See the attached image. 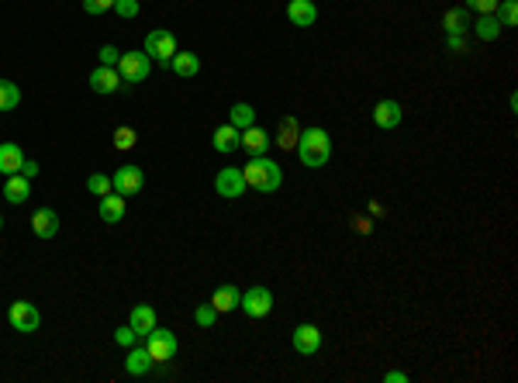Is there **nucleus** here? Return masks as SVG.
Instances as JSON below:
<instances>
[{
	"mask_svg": "<svg viewBox=\"0 0 518 383\" xmlns=\"http://www.w3.org/2000/svg\"><path fill=\"white\" fill-rule=\"evenodd\" d=\"M242 177H246V187H253L259 194H277L280 183H284V170H280L270 155H253V159L242 166Z\"/></svg>",
	"mask_w": 518,
	"mask_h": 383,
	"instance_id": "f257e3e1",
	"label": "nucleus"
},
{
	"mask_svg": "<svg viewBox=\"0 0 518 383\" xmlns=\"http://www.w3.org/2000/svg\"><path fill=\"white\" fill-rule=\"evenodd\" d=\"M297 155L308 170H321L332 159V138L325 128H304L297 135Z\"/></svg>",
	"mask_w": 518,
	"mask_h": 383,
	"instance_id": "f03ea898",
	"label": "nucleus"
},
{
	"mask_svg": "<svg viewBox=\"0 0 518 383\" xmlns=\"http://www.w3.org/2000/svg\"><path fill=\"white\" fill-rule=\"evenodd\" d=\"M142 52H145L149 59H155V62L170 66V59L177 55V35H173V31H166V28H155V31L145 35V45H142Z\"/></svg>",
	"mask_w": 518,
	"mask_h": 383,
	"instance_id": "7ed1b4c3",
	"label": "nucleus"
},
{
	"mask_svg": "<svg viewBox=\"0 0 518 383\" xmlns=\"http://www.w3.org/2000/svg\"><path fill=\"white\" fill-rule=\"evenodd\" d=\"M142 345L149 349L153 362H170V359L177 356V335L170 332V328H159V325L149 335H142Z\"/></svg>",
	"mask_w": 518,
	"mask_h": 383,
	"instance_id": "20e7f679",
	"label": "nucleus"
},
{
	"mask_svg": "<svg viewBox=\"0 0 518 383\" xmlns=\"http://www.w3.org/2000/svg\"><path fill=\"white\" fill-rule=\"evenodd\" d=\"M118 73H121V83H142V79H149L153 73V59L145 55V52H121V59H118Z\"/></svg>",
	"mask_w": 518,
	"mask_h": 383,
	"instance_id": "39448f33",
	"label": "nucleus"
},
{
	"mask_svg": "<svg viewBox=\"0 0 518 383\" xmlns=\"http://www.w3.org/2000/svg\"><path fill=\"white\" fill-rule=\"evenodd\" d=\"M7 321H11V328L21 335H31L38 332V325H42V314H38V307L28 304V301H14L11 311H7Z\"/></svg>",
	"mask_w": 518,
	"mask_h": 383,
	"instance_id": "423d86ee",
	"label": "nucleus"
},
{
	"mask_svg": "<svg viewBox=\"0 0 518 383\" xmlns=\"http://www.w3.org/2000/svg\"><path fill=\"white\" fill-rule=\"evenodd\" d=\"M238 307L249 314V318H266L273 311V294L270 287H249L242 297H238Z\"/></svg>",
	"mask_w": 518,
	"mask_h": 383,
	"instance_id": "0eeeda50",
	"label": "nucleus"
},
{
	"mask_svg": "<svg viewBox=\"0 0 518 383\" xmlns=\"http://www.w3.org/2000/svg\"><path fill=\"white\" fill-rule=\"evenodd\" d=\"M214 190H218L221 197L235 201V197H242L249 187H246V177H242V170H238V166H225V170L214 177Z\"/></svg>",
	"mask_w": 518,
	"mask_h": 383,
	"instance_id": "6e6552de",
	"label": "nucleus"
},
{
	"mask_svg": "<svg viewBox=\"0 0 518 383\" xmlns=\"http://www.w3.org/2000/svg\"><path fill=\"white\" fill-rule=\"evenodd\" d=\"M111 183H114V194H121V197H135V194L145 187V173H142L138 166H121V170L111 177Z\"/></svg>",
	"mask_w": 518,
	"mask_h": 383,
	"instance_id": "1a4fd4ad",
	"label": "nucleus"
},
{
	"mask_svg": "<svg viewBox=\"0 0 518 383\" xmlns=\"http://www.w3.org/2000/svg\"><path fill=\"white\" fill-rule=\"evenodd\" d=\"M90 90L94 94H118L121 90V73L118 66H97L90 73Z\"/></svg>",
	"mask_w": 518,
	"mask_h": 383,
	"instance_id": "9d476101",
	"label": "nucleus"
},
{
	"mask_svg": "<svg viewBox=\"0 0 518 383\" xmlns=\"http://www.w3.org/2000/svg\"><path fill=\"white\" fill-rule=\"evenodd\" d=\"M270 131H263L259 125H249L242 128V138H238V149H246L249 155H266V149H270Z\"/></svg>",
	"mask_w": 518,
	"mask_h": 383,
	"instance_id": "9b49d317",
	"label": "nucleus"
},
{
	"mask_svg": "<svg viewBox=\"0 0 518 383\" xmlns=\"http://www.w3.org/2000/svg\"><path fill=\"white\" fill-rule=\"evenodd\" d=\"M294 349H297L301 356H314V353L321 349V332H318L314 325H297V328H294Z\"/></svg>",
	"mask_w": 518,
	"mask_h": 383,
	"instance_id": "f8f14e48",
	"label": "nucleus"
},
{
	"mask_svg": "<svg viewBox=\"0 0 518 383\" xmlns=\"http://www.w3.org/2000/svg\"><path fill=\"white\" fill-rule=\"evenodd\" d=\"M287 18H290V25L311 28L318 21V7H314V0H290L287 4Z\"/></svg>",
	"mask_w": 518,
	"mask_h": 383,
	"instance_id": "ddd939ff",
	"label": "nucleus"
},
{
	"mask_svg": "<svg viewBox=\"0 0 518 383\" xmlns=\"http://www.w3.org/2000/svg\"><path fill=\"white\" fill-rule=\"evenodd\" d=\"M31 231H35L38 238H55V231H59V214H55L52 207H38V211L31 214Z\"/></svg>",
	"mask_w": 518,
	"mask_h": 383,
	"instance_id": "4468645a",
	"label": "nucleus"
},
{
	"mask_svg": "<svg viewBox=\"0 0 518 383\" xmlns=\"http://www.w3.org/2000/svg\"><path fill=\"white\" fill-rule=\"evenodd\" d=\"M401 118H404V111H401V104L397 101H380L377 107H373V121H377V128H384V131L397 128L401 125Z\"/></svg>",
	"mask_w": 518,
	"mask_h": 383,
	"instance_id": "2eb2a0df",
	"label": "nucleus"
},
{
	"mask_svg": "<svg viewBox=\"0 0 518 383\" xmlns=\"http://www.w3.org/2000/svg\"><path fill=\"white\" fill-rule=\"evenodd\" d=\"M153 366H155V362H153V356H149V349L135 342V345L128 349V356H125V370H128L131 377H145Z\"/></svg>",
	"mask_w": 518,
	"mask_h": 383,
	"instance_id": "dca6fc26",
	"label": "nucleus"
},
{
	"mask_svg": "<svg viewBox=\"0 0 518 383\" xmlns=\"http://www.w3.org/2000/svg\"><path fill=\"white\" fill-rule=\"evenodd\" d=\"M21 162H25V152H21L18 142H4V145H0V173H4V177L21 173Z\"/></svg>",
	"mask_w": 518,
	"mask_h": 383,
	"instance_id": "f3484780",
	"label": "nucleus"
},
{
	"mask_svg": "<svg viewBox=\"0 0 518 383\" xmlns=\"http://www.w3.org/2000/svg\"><path fill=\"white\" fill-rule=\"evenodd\" d=\"M128 325L135 328V335H138V338H142V335H149L155 328V307L153 304H135V307H131Z\"/></svg>",
	"mask_w": 518,
	"mask_h": 383,
	"instance_id": "a211bd4d",
	"label": "nucleus"
},
{
	"mask_svg": "<svg viewBox=\"0 0 518 383\" xmlns=\"http://www.w3.org/2000/svg\"><path fill=\"white\" fill-rule=\"evenodd\" d=\"M238 138H242V131L235 125H221L218 131H214V138H211V145H214V152L221 155H232L235 149H238Z\"/></svg>",
	"mask_w": 518,
	"mask_h": 383,
	"instance_id": "6ab92c4d",
	"label": "nucleus"
},
{
	"mask_svg": "<svg viewBox=\"0 0 518 383\" xmlns=\"http://www.w3.org/2000/svg\"><path fill=\"white\" fill-rule=\"evenodd\" d=\"M238 287L235 283H221L218 290H214V297H211V307L218 311V314H228V311H235L238 307Z\"/></svg>",
	"mask_w": 518,
	"mask_h": 383,
	"instance_id": "aec40b11",
	"label": "nucleus"
},
{
	"mask_svg": "<svg viewBox=\"0 0 518 383\" xmlns=\"http://www.w3.org/2000/svg\"><path fill=\"white\" fill-rule=\"evenodd\" d=\"M4 197H7L11 204H25L28 197H31V179L21 177V173L7 177V183H4Z\"/></svg>",
	"mask_w": 518,
	"mask_h": 383,
	"instance_id": "412c9836",
	"label": "nucleus"
},
{
	"mask_svg": "<svg viewBox=\"0 0 518 383\" xmlns=\"http://www.w3.org/2000/svg\"><path fill=\"white\" fill-rule=\"evenodd\" d=\"M97 211H101V221H107V225H118V221L125 218V197H121V194H104Z\"/></svg>",
	"mask_w": 518,
	"mask_h": 383,
	"instance_id": "4be33fe9",
	"label": "nucleus"
},
{
	"mask_svg": "<svg viewBox=\"0 0 518 383\" xmlns=\"http://www.w3.org/2000/svg\"><path fill=\"white\" fill-rule=\"evenodd\" d=\"M170 70H173L177 77L190 79V77H197V73H201V59H197L194 52H180V49H177V55L170 59Z\"/></svg>",
	"mask_w": 518,
	"mask_h": 383,
	"instance_id": "5701e85b",
	"label": "nucleus"
},
{
	"mask_svg": "<svg viewBox=\"0 0 518 383\" xmlns=\"http://www.w3.org/2000/svg\"><path fill=\"white\" fill-rule=\"evenodd\" d=\"M442 28H446V35H463V31H470V11L466 7L446 11L442 14Z\"/></svg>",
	"mask_w": 518,
	"mask_h": 383,
	"instance_id": "b1692460",
	"label": "nucleus"
},
{
	"mask_svg": "<svg viewBox=\"0 0 518 383\" xmlns=\"http://www.w3.org/2000/svg\"><path fill=\"white\" fill-rule=\"evenodd\" d=\"M297 135H301V125H297L294 118H284V121H280V131H277V149H284V152L297 149Z\"/></svg>",
	"mask_w": 518,
	"mask_h": 383,
	"instance_id": "393cba45",
	"label": "nucleus"
},
{
	"mask_svg": "<svg viewBox=\"0 0 518 383\" xmlns=\"http://www.w3.org/2000/svg\"><path fill=\"white\" fill-rule=\"evenodd\" d=\"M228 125H235L238 131L249 125H256V107L253 104H235L232 111H228Z\"/></svg>",
	"mask_w": 518,
	"mask_h": 383,
	"instance_id": "a878e982",
	"label": "nucleus"
},
{
	"mask_svg": "<svg viewBox=\"0 0 518 383\" xmlns=\"http://www.w3.org/2000/svg\"><path fill=\"white\" fill-rule=\"evenodd\" d=\"M21 104V90L11 79H0V111H14Z\"/></svg>",
	"mask_w": 518,
	"mask_h": 383,
	"instance_id": "bb28decb",
	"label": "nucleus"
},
{
	"mask_svg": "<svg viewBox=\"0 0 518 383\" xmlns=\"http://www.w3.org/2000/svg\"><path fill=\"white\" fill-rule=\"evenodd\" d=\"M501 35V21L494 18V14H480V21H477V38L480 42H494Z\"/></svg>",
	"mask_w": 518,
	"mask_h": 383,
	"instance_id": "cd10ccee",
	"label": "nucleus"
},
{
	"mask_svg": "<svg viewBox=\"0 0 518 383\" xmlns=\"http://www.w3.org/2000/svg\"><path fill=\"white\" fill-rule=\"evenodd\" d=\"M494 18L501 21V28H512L518 21V4H515V0H501V4H497V11H494Z\"/></svg>",
	"mask_w": 518,
	"mask_h": 383,
	"instance_id": "c85d7f7f",
	"label": "nucleus"
},
{
	"mask_svg": "<svg viewBox=\"0 0 518 383\" xmlns=\"http://www.w3.org/2000/svg\"><path fill=\"white\" fill-rule=\"evenodd\" d=\"M87 190L97 194V197H104V194L114 190V183H111V177H104V173H90V177H87Z\"/></svg>",
	"mask_w": 518,
	"mask_h": 383,
	"instance_id": "c756f323",
	"label": "nucleus"
},
{
	"mask_svg": "<svg viewBox=\"0 0 518 383\" xmlns=\"http://www.w3.org/2000/svg\"><path fill=\"white\" fill-rule=\"evenodd\" d=\"M135 128H128V125H121L118 131H114V149H121V152H128L131 145H135Z\"/></svg>",
	"mask_w": 518,
	"mask_h": 383,
	"instance_id": "7c9ffc66",
	"label": "nucleus"
},
{
	"mask_svg": "<svg viewBox=\"0 0 518 383\" xmlns=\"http://www.w3.org/2000/svg\"><path fill=\"white\" fill-rule=\"evenodd\" d=\"M194 321H197L201 328H211V325L218 321V311H214V307H211V304H201V307H197V311H194Z\"/></svg>",
	"mask_w": 518,
	"mask_h": 383,
	"instance_id": "2f4dec72",
	"label": "nucleus"
},
{
	"mask_svg": "<svg viewBox=\"0 0 518 383\" xmlns=\"http://www.w3.org/2000/svg\"><path fill=\"white\" fill-rule=\"evenodd\" d=\"M466 11H477V14H494L501 0H463Z\"/></svg>",
	"mask_w": 518,
	"mask_h": 383,
	"instance_id": "473e14b6",
	"label": "nucleus"
},
{
	"mask_svg": "<svg viewBox=\"0 0 518 383\" xmlns=\"http://www.w3.org/2000/svg\"><path fill=\"white\" fill-rule=\"evenodd\" d=\"M111 7H114V0H83V11H87L90 18H97V14L111 11Z\"/></svg>",
	"mask_w": 518,
	"mask_h": 383,
	"instance_id": "72a5a7b5",
	"label": "nucleus"
},
{
	"mask_svg": "<svg viewBox=\"0 0 518 383\" xmlns=\"http://www.w3.org/2000/svg\"><path fill=\"white\" fill-rule=\"evenodd\" d=\"M114 342H118V345H125V349H131V345L138 342V335H135L131 325H125V328H118V332H114Z\"/></svg>",
	"mask_w": 518,
	"mask_h": 383,
	"instance_id": "f704fd0d",
	"label": "nucleus"
},
{
	"mask_svg": "<svg viewBox=\"0 0 518 383\" xmlns=\"http://www.w3.org/2000/svg\"><path fill=\"white\" fill-rule=\"evenodd\" d=\"M114 11L121 18H138V0H114Z\"/></svg>",
	"mask_w": 518,
	"mask_h": 383,
	"instance_id": "c9c22d12",
	"label": "nucleus"
},
{
	"mask_svg": "<svg viewBox=\"0 0 518 383\" xmlns=\"http://www.w3.org/2000/svg\"><path fill=\"white\" fill-rule=\"evenodd\" d=\"M101 66H118V59H121V52L114 49V45H101Z\"/></svg>",
	"mask_w": 518,
	"mask_h": 383,
	"instance_id": "e433bc0d",
	"label": "nucleus"
},
{
	"mask_svg": "<svg viewBox=\"0 0 518 383\" xmlns=\"http://www.w3.org/2000/svg\"><path fill=\"white\" fill-rule=\"evenodd\" d=\"M21 177H38V162H35V159H25V162H21Z\"/></svg>",
	"mask_w": 518,
	"mask_h": 383,
	"instance_id": "4c0bfd02",
	"label": "nucleus"
},
{
	"mask_svg": "<svg viewBox=\"0 0 518 383\" xmlns=\"http://www.w3.org/2000/svg\"><path fill=\"white\" fill-rule=\"evenodd\" d=\"M446 45H449V52H466V42L460 38V35H449V42H446Z\"/></svg>",
	"mask_w": 518,
	"mask_h": 383,
	"instance_id": "58836bf2",
	"label": "nucleus"
},
{
	"mask_svg": "<svg viewBox=\"0 0 518 383\" xmlns=\"http://www.w3.org/2000/svg\"><path fill=\"white\" fill-rule=\"evenodd\" d=\"M384 383H408V373H397V370H390L387 377H384Z\"/></svg>",
	"mask_w": 518,
	"mask_h": 383,
	"instance_id": "ea45409f",
	"label": "nucleus"
},
{
	"mask_svg": "<svg viewBox=\"0 0 518 383\" xmlns=\"http://www.w3.org/2000/svg\"><path fill=\"white\" fill-rule=\"evenodd\" d=\"M353 228H356V231H363V235H370V228H373V225H370L366 218H356V221H353Z\"/></svg>",
	"mask_w": 518,
	"mask_h": 383,
	"instance_id": "a19ab883",
	"label": "nucleus"
},
{
	"mask_svg": "<svg viewBox=\"0 0 518 383\" xmlns=\"http://www.w3.org/2000/svg\"><path fill=\"white\" fill-rule=\"evenodd\" d=\"M0 228H4V218H0Z\"/></svg>",
	"mask_w": 518,
	"mask_h": 383,
	"instance_id": "79ce46f5",
	"label": "nucleus"
}]
</instances>
